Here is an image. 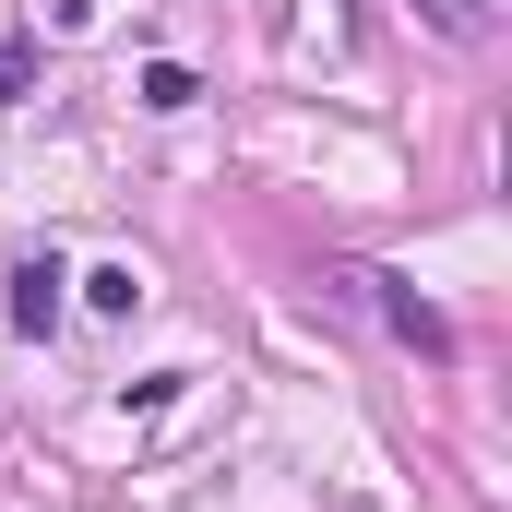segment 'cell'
<instances>
[{"instance_id":"1","label":"cell","mask_w":512,"mask_h":512,"mask_svg":"<svg viewBox=\"0 0 512 512\" xmlns=\"http://www.w3.org/2000/svg\"><path fill=\"white\" fill-rule=\"evenodd\" d=\"M334 286H346V298H370V310H382V322L405 334V346H417V358H453V322H441L429 298H405L393 274H334Z\"/></svg>"},{"instance_id":"2","label":"cell","mask_w":512,"mask_h":512,"mask_svg":"<svg viewBox=\"0 0 512 512\" xmlns=\"http://www.w3.org/2000/svg\"><path fill=\"white\" fill-rule=\"evenodd\" d=\"M60 286H72V274H60L48 251L12 262V334H60Z\"/></svg>"},{"instance_id":"3","label":"cell","mask_w":512,"mask_h":512,"mask_svg":"<svg viewBox=\"0 0 512 512\" xmlns=\"http://www.w3.org/2000/svg\"><path fill=\"white\" fill-rule=\"evenodd\" d=\"M191 96H203V84H191L179 60H155V72H143V108H191Z\"/></svg>"},{"instance_id":"4","label":"cell","mask_w":512,"mask_h":512,"mask_svg":"<svg viewBox=\"0 0 512 512\" xmlns=\"http://www.w3.org/2000/svg\"><path fill=\"white\" fill-rule=\"evenodd\" d=\"M417 12H429L441 36H489V0H417Z\"/></svg>"},{"instance_id":"5","label":"cell","mask_w":512,"mask_h":512,"mask_svg":"<svg viewBox=\"0 0 512 512\" xmlns=\"http://www.w3.org/2000/svg\"><path fill=\"white\" fill-rule=\"evenodd\" d=\"M84 298H96V310H131L143 286H131V262H96V274H84Z\"/></svg>"}]
</instances>
